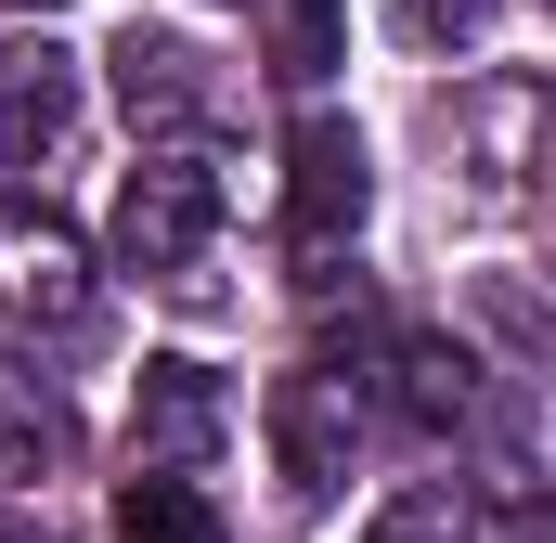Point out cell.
Listing matches in <instances>:
<instances>
[{"instance_id":"obj_1","label":"cell","mask_w":556,"mask_h":543,"mask_svg":"<svg viewBox=\"0 0 556 543\" xmlns=\"http://www.w3.org/2000/svg\"><path fill=\"white\" fill-rule=\"evenodd\" d=\"M117 260L130 272H194L207 260V233H220V168L207 155H142L130 181H117Z\"/></svg>"},{"instance_id":"obj_2","label":"cell","mask_w":556,"mask_h":543,"mask_svg":"<svg viewBox=\"0 0 556 543\" xmlns=\"http://www.w3.org/2000/svg\"><path fill=\"white\" fill-rule=\"evenodd\" d=\"M0 311L13 324H52V337L91 324V247L52 207H26V194H0Z\"/></svg>"},{"instance_id":"obj_3","label":"cell","mask_w":556,"mask_h":543,"mask_svg":"<svg viewBox=\"0 0 556 543\" xmlns=\"http://www.w3.org/2000/svg\"><path fill=\"white\" fill-rule=\"evenodd\" d=\"M363 207H376V155L350 117H311V130L285 142V233L324 260V247H350L363 233Z\"/></svg>"},{"instance_id":"obj_4","label":"cell","mask_w":556,"mask_h":543,"mask_svg":"<svg viewBox=\"0 0 556 543\" xmlns=\"http://www.w3.org/2000/svg\"><path fill=\"white\" fill-rule=\"evenodd\" d=\"M130 440H142V466H155V479H194V466L233 440L220 376H207V363H181V350H155V363L130 376Z\"/></svg>"},{"instance_id":"obj_5","label":"cell","mask_w":556,"mask_h":543,"mask_svg":"<svg viewBox=\"0 0 556 543\" xmlns=\"http://www.w3.org/2000/svg\"><path fill=\"white\" fill-rule=\"evenodd\" d=\"M273 453H285V492L298 505H337L350 492V453H363V402H350V376H285L273 389Z\"/></svg>"},{"instance_id":"obj_6","label":"cell","mask_w":556,"mask_h":543,"mask_svg":"<svg viewBox=\"0 0 556 543\" xmlns=\"http://www.w3.org/2000/svg\"><path fill=\"white\" fill-rule=\"evenodd\" d=\"M78 130V52H52V39H0V142L13 155H39V142Z\"/></svg>"},{"instance_id":"obj_7","label":"cell","mask_w":556,"mask_h":543,"mask_svg":"<svg viewBox=\"0 0 556 543\" xmlns=\"http://www.w3.org/2000/svg\"><path fill=\"white\" fill-rule=\"evenodd\" d=\"M389 402H402V427H466L479 414V363L453 350V337H389Z\"/></svg>"},{"instance_id":"obj_8","label":"cell","mask_w":556,"mask_h":543,"mask_svg":"<svg viewBox=\"0 0 556 543\" xmlns=\"http://www.w3.org/2000/svg\"><path fill=\"white\" fill-rule=\"evenodd\" d=\"M117 65V91H130V117H155V130H181V117H207V52H181V39H117L104 52Z\"/></svg>"},{"instance_id":"obj_9","label":"cell","mask_w":556,"mask_h":543,"mask_svg":"<svg viewBox=\"0 0 556 543\" xmlns=\"http://www.w3.org/2000/svg\"><path fill=\"white\" fill-rule=\"evenodd\" d=\"M117 543H220V505H207L194 479H155V466H142L130 492H117Z\"/></svg>"},{"instance_id":"obj_10","label":"cell","mask_w":556,"mask_h":543,"mask_svg":"<svg viewBox=\"0 0 556 543\" xmlns=\"http://www.w3.org/2000/svg\"><path fill=\"white\" fill-rule=\"evenodd\" d=\"M260 26H273V78H337V39H350V0H260Z\"/></svg>"},{"instance_id":"obj_11","label":"cell","mask_w":556,"mask_h":543,"mask_svg":"<svg viewBox=\"0 0 556 543\" xmlns=\"http://www.w3.org/2000/svg\"><path fill=\"white\" fill-rule=\"evenodd\" d=\"M363 543H479V505L440 492V479H415V492H389V505L363 518Z\"/></svg>"},{"instance_id":"obj_12","label":"cell","mask_w":556,"mask_h":543,"mask_svg":"<svg viewBox=\"0 0 556 543\" xmlns=\"http://www.w3.org/2000/svg\"><path fill=\"white\" fill-rule=\"evenodd\" d=\"M52 453H65V402H52V389H26V376L0 363V466L26 479V466H52Z\"/></svg>"},{"instance_id":"obj_13","label":"cell","mask_w":556,"mask_h":543,"mask_svg":"<svg viewBox=\"0 0 556 543\" xmlns=\"http://www.w3.org/2000/svg\"><path fill=\"white\" fill-rule=\"evenodd\" d=\"M389 26H402L415 52H466V39L492 26V0H389Z\"/></svg>"},{"instance_id":"obj_14","label":"cell","mask_w":556,"mask_h":543,"mask_svg":"<svg viewBox=\"0 0 556 543\" xmlns=\"http://www.w3.org/2000/svg\"><path fill=\"white\" fill-rule=\"evenodd\" d=\"M0 543H52V531H26V518H0Z\"/></svg>"},{"instance_id":"obj_15","label":"cell","mask_w":556,"mask_h":543,"mask_svg":"<svg viewBox=\"0 0 556 543\" xmlns=\"http://www.w3.org/2000/svg\"><path fill=\"white\" fill-rule=\"evenodd\" d=\"M13 13H65V0H13Z\"/></svg>"}]
</instances>
